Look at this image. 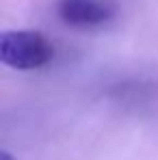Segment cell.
<instances>
[{"label": "cell", "instance_id": "obj_3", "mask_svg": "<svg viewBox=\"0 0 158 160\" xmlns=\"http://www.w3.org/2000/svg\"><path fill=\"white\" fill-rule=\"evenodd\" d=\"M0 160H15V158H13L7 149H2V152H0Z\"/></svg>", "mask_w": 158, "mask_h": 160}, {"label": "cell", "instance_id": "obj_1", "mask_svg": "<svg viewBox=\"0 0 158 160\" xmlns=\"http://www.w3.org/2000/svg\"><path fill=\"white\" fill-rule=\"evenodd\" d=\"M52 56V43L39 30H4L0 37V61L11 69H39Z\"/></svg>", "mask_w": 158, "mask_h": 160}, {"label": "cell", "instance_id": "obj_2", "mask_svg": "<svg viewBox=\"0 0 158 160\" xmlns=\"http://www.w3.org/2000/svg\"><path fill=\"white\" fill-rule=\"evenodd\" d=\"M56 11L65 24L78 28L100 26L113 18V7L104 0H61Z\"/></svg>", "mask_w": 158, "mask_h": 160}]
</instances>
